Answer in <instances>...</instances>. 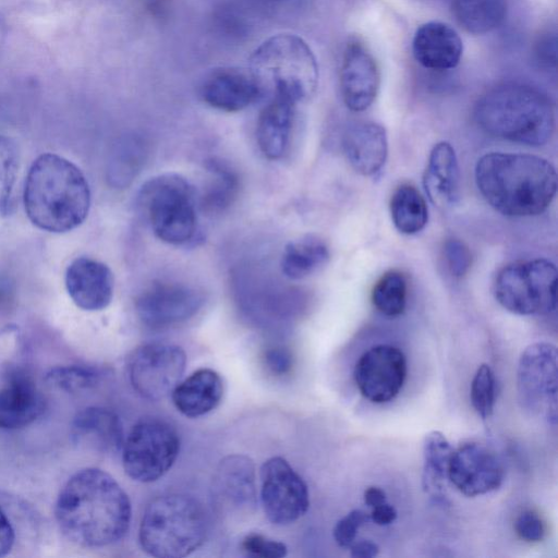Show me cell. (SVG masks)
Listing matches in <instances>:
<instances>
[{
    "mask_svg": "<svg viewBox=\"0 0 558 558\" xmlns=\"http://www.w3.org/2000/svg\"><path fill=\"white\" fill-rule=\"evenodd\" d=\"M259 475L260 502L271 523L288 525L306 513L310 507L307 485L286 459H267Z\"/></svg>",
    "mask_w": 558,
    "mask_h": 558,
    "instance_id": "12",
    "label": "cell"
},
{
    "mask_svg": "<svg viewBox=\"0 0 558 558\" xmlns=\"http://www.w3.org/2000/svg\"><path fill=\"white\" fill-rule=\"evenodd\" d=\"M296 104L272 95L259 113L256 125V141L260 151L268 159L281 158L290 143Z\"/></svg>",
    "mask_w": 558,
    "mask_h": 558,
    "instance_id": "23",
    "label": "cell"
},
{
    "mask_svg": "<svg viewBox=\"0 0 558 558\" xmlns=\"http://www.w3.org/2000/svg\"><path fill=\"white\" fill-rule=\"evenodd\" d=\"M557 348L549 342L530 344L522 352L517 369V391L529 413L557 423Z\"/></svg>",
    "mask_w": 558,
    "mask_h": 558,
    "instance_id": "10",
    "label": "cell"
},
{
    "mask_svg": "<svg viewBox=\"0 0 558 558\" xmlns=\"http://www.w3.org/2000/svg\"><path fill=\"white\" fill-rule=\"evenodd\" d=\"M379 554V547L372 541H360L350 546V555L355 558H373Z\"/></svg>",
    "mask_w": 558,
    "mask_h": 558,
    "instance_id": "44",
    "label": "cell"
},
{
    "mask_svg": "<svg viewBox=\"0 0 558 558\" xmlns=\"http://www.w3.org/2000/svg\"><path fill=\"white\" fill-rule=\"evenodd\" d=\"M255 465L244 454H230L218 464L214 475V488L230 506L251 508L256 502Z\"/></svg>",
    "mask_w": 558,
    "mask_h": 558,
    "instance_id": "25",
    "label": "cell"
},
{
    "mask_svg": "<svg viewBox=\"0 0 558 558\" xmlns=\"http://www.w3.org/2000/svg\"><path fill=\"white\" fill-rule=\"evenodd\" d=\"M266 366L276 375H284L292 367L291 353L281 347L270 348L265 352Z\"/></svg>",
    "mask_w": 558,
    "mask_h": 558,
    "instance_id": "41",
    "label": "cell"
},
{
    "mask_svg": "<svg viewBox=\"0 0 558 558\" xmlns=\"http://www.w3.org/2000/svg\"><path fill=\"white\" fill-rule=\"evenodd\" d=\"M46 378L59 389L76 392L96 385L99 379V373L92 367L70 365L51 369Z\"/></svg>",
    "mask_w": 558,
    "mask_h": 558,
    "instance_id": "36",
    "label": "cell"
},
{
    "mask_svg": "<svg viewBox=\"0 0 558 558\" xmlns=\"http://www.w3.org/2000/svg\"><path fill=\"white\" fill-rule=\"evenodd\" d=\"M24 206L28 219L39 229L63 233L78 227L90 207V190L81 171L57 154L34 160L26 177Z\"/></svg>",
    "mask_w": 558,
    "mask_h": 558,
    "instance_id": "3",
    "label": "cell"
},
{
    "mask_svg": "<svg viewBox=\"0 0 558 558\" xmlns=\"http://www.w3.org/2000/svg\"><path fill=\"white\" fill-rule=\"evenodd\" d=\"M369 521L374 522L379 526H385L393 523L398 517L397 509L388 504V501L383 502L378 506L371 508V512L368 513Z\"/></svg>",
    "mask_w": 558,
    "mask_h": 558,
    "instance_id": "42",
    "label": "cell"
},
{
    "mask_svg": "<svg viewBox=\"0 0 558 558\" xmlns=\"http://www.w3.org/2000/svg\"><path fill=\"white\" fill-rule=\"evenodd\" d=\"M180 437L167 422L147 418L136 423L122 445V464L125 473L140 483H151L162 477L175 462Z\"/></svg>",
    "mask_w": 558,
    "mask_h": 558,
    "instance_id": "9",
    "label": "cell"
},
{
    "mask_svg": "<svg viewBox=\"0 0 558 558\" xmlns=\"http://www.w3.org/2000/svg\"><path fill=\"white\" fill-rule=\"evenodd\" d=\"M505 468L497 453L486 444L469 440L453 448L448 481L463 495L475 497L498 489Z\"/></svg>",
    "mask_w": 558,
    "mask_h": 558,
    "instance_id": "14",
    "label": "cell"
},
{
    "mask_svg": "<svg viewBox=\"0 0 558 558\" xmlns=\"http://www.w3.org/2000/svg\"><path fill=\"white\" fill-rule=\"evenodd\" d=\"M241 549L246 556L253 558H282L288 554L284 543L260 533L246 534L241 541Z\"/></svg>",
    "mask_w": 558,
    "mask_h": 558,
    "instance_id": "37",
    "label": "cell"
},
{
    "mask_svg": "<svg viewBox=\"0 0 558 558\" xmlns=\"http://www.w3.org/2000/svg\"><path fill=\"white\" fill-rule=\"evenodd\" d=\"M71 435L76 444L102 452H116L122 449L124 441L119 416L100 407H89L78 412L73 420Z\"/></svg>",
    "mask_w": 558,
    "mask_h": 558,
    "instance_id": "24",
    "label": "cell"
},
{
    "mask_svg": "<svg viewBox=\"0 0 558 558\" xmlns=\"http://www.w3.org/2000/svg\"><path fill=\"white\" fill-rule=\"evenodd\" d=\"M423 185L430 202L442 209L459 198L460 173L457 155L448 142L437 143L428 157Z\"/></svg>",
    "mask_w": 558,
    "mask_h": 558,
    "instance_id": "21",
    "label": "cell"
},
{
    "mask_svg": "<svg viewBox=\"0 0 558 558\" xmlns=\"http://www.w3.org/2000/svg\"><path fill=\"white\" fill-rule=\"evenodd\" d=\"M263 94V88L250 69H216L201 86L202 99L211 108L225 112L241 111L258 100Z\"/></svg>",
    "mask_w": 558,
    "mask_h": 558,
    "instance_id": "17",
    "label": "cell"
},
{
    "mask_svg": "<svg viewBox=\"0 0 558 558\" xmlns=\"http://www.w3.org/2000/svg\"><path fill=\"white\" fill-rule=\"evenodd\" d=\"M369 521V515L362 509H353L341 518L333 527V538L338 546L350 547L359 530Z\"/></svg>",
    "mask_w": 558,
    "mask_h": 558,
    "instance_id": "38",
    "label": "cell"
},
{
    "mask_svg": "<svg viewBox=\"0 0 558 558\" xmlns=\"http://www.w3.org/2000/svg\"><path fill=\"white\" fill-rule=\"evenodd\" d=\"M186 366L185 352L175 344L153 342L140 345L129 357L128 374L134 390L148 400L171 395Z\"/></svg>",
    "mask_w": 558,
    "mask_h": 558,
    "instance_id": "11",
    "label": "cell"
},
{
    "mask_svg": "<svg viewBox=\"0 0 558 558\" xmlns=\"http://www.w3.org/2000/svg\"><path fill=\"white\" fill-rule=\"evenodd\" d=\"M141 213L154 234L170 245L191 241L197 228L196 192L178 173H163L146 181L137 197Z\"/></svg>",
    "mask_w": 558,
    "mask_h": 558,
    "instance_id": "7",
    "label": "cell"
},
{
    "mask_svg": "<svg viewBox=\"0 0 558 558\" xmlns=\"http://www.w3.org/2000/svg\"><path fill=\"white\" fill-rule=\"evenodd\" d=\"M514 530L521 539L529 543L541 542L545 535L544 522L533 510H524L518 515Z\"/></svg>",
    "mask_w": 558,
    "mask_h": 558,
    "instance_id": "40",
    "label": "cell"
},
{
    "mask_svg": "<svg viewBox=\"0 0 558 558\" xmlns=\"http://www.w3.org/2000/svg\"><path fill=\"white\" fill-rule=\"evenodd\" d=\"M471 403L478 416L486 421L494 412L496 384L494 372L488 364H481L472 379L470 390Z\"/></svg>",
    "mask_w": 558,
    "mask_h": 558,
    "instance_id": "35",
    "label": "cell"
},
{
    "mask_svg": "<svg viewBox=\"0 0 558 558\" xmlns=\"http://www.w3.org/2000/svg\"><path fill=\"white\" fill-rule=\"evenodd\" d=\"M475 181L486 202L510 217L542 214L557 191V173L551 162L527 154L483 155L475 166Z\"/></svg>",
    "mask_w": 558,
    "mask_h": 558,
    "instance_id": "2",
    "label": "cell"
},
{
    "mask_svg": "<svg viewBox=\"0 0 558 558\" xmlns=\"http://www.w3.org/2000/svg\"><path fill=\"white\" fill-rule=\"evenodd\" d=\"M207 517L192 496L169 493L157 496L145 508L138 529L142 549L156 558H181L205 542Z\"/></svg>",
    "mask_w": 558,
    "mask_h": 558,
    "instance_id": "5",
    "label": "cell"
},
{
    "mask_svg": "<svg viewBox=\"0 0 558 558\" xmlns=\"http://www.w3.org/2000/svg\"><path fill=\"white\" fill-rule=\"evenodd\" d=\"M223 396L221 376L211 368H199L180 380L171 392L175 409L187 417L203 416L218 407Z\"/></svg>",
    "mask_w": 558,
    "mask_h": 558,
    "instance_id": "22",
    "label": "cell"
},
{
    "mask_svg": "<svg viewBox=\"0 0 558 558\" xmlns=\"http://www.w3.org/2000/svg\"><path fill=\"white\" fill-rule=\"evenodd\" d=\"M389 208L392 222L401 233L414 234L427 223L426 202L411 184H401L393 191Z\"/></svg>",
    "mask_w": 558,
    "mask_h": 558,
    "instance_id": "30",
    "label": "cell"
},
{
    "mask_svg": "<svg viewBox=\"0 0 558 558\" xmlns=\"http://www.w3.org/2000/svg\"><path fill=\"white\" fill-rule=\"evenodd\" d=\"M557 268L548 259L511 263L499 270L494 295L507 311L518 315H544L556 308Z\"/></svg>",
    "mask_w": 558,
    "mask_h": 558,
    "instance_id": "8",
    "label": "cell"
},
{
    "mask_svg": "<svg viewBox=\"0 0 558 558\" xmlns=\"http://www.w3.org/2000/svg\"><path fill=\"white\" fill-rule=\"evenodd\" d=\"M453 447L438 430L429 432L423 442L422 486L429 500L438 506H447L446 483L448 466Z\"/></svg>",
    "mask_w": 558,
    "mask_h": 558,
    "instance_id": "27",
    "label": "cell"
},
{
    "mask_svg": "<svg viewBox=\"0 0 558 558\" xmlns=\"http://www.w3.org/2000/svg\"><path fill=\"white\" fill-rule=\"evenodd\" d=\"M407 295L408 283L404 275L398 270H390L376 282L372 301L383 315L397 317L405 310Z\"/></svg>",
    "mask_w": 558,
    "mask_h": 558,
    "instance_id": "32",
    "label": "cell"
},
{
    "mask_svg": "<svg viewBox=\"0 0 558 558\" xmlns=\"http://www.w3.org/2000/svg\"><path fill=\"white\" fill-rule=\"evenodd\" d=\"M412 52L416 62L425 69L447 71L459 64L463 45L457 31L449 24L430 21L416 29Z\"/></svg>",
    "mask_w": 558,
    "mask_h": 558,
    "instance_id": "19",
    "label": "cell"
},
{
    "mask_svg": "<svg viewBox=\"0 0 558 558\" xmlns=\"http://www.w3.org/2000/svg\"><path fill=\"white\" fill-rule=\"evenodd\" d=\"M145 147L138 140L122 143L111 162L110 180L117 186L128 185L141 171L145 159Z\"/></svg>",
    "mask_w": 558,
    "mask_h": 558,
    "instance_id": "33",
    "label": "cell"
},
{
    "mask_svg": "<svg viewBox=\"0 0 558 558\" xmlns=\"http://www.w3.org/2000/svg\"><path fill=\"white\" fill-rule=\"evenodd\" d=\"M203 303V294L192 287L157 282L138 295L135 310L142 324L151 329H163L190 319Z\"/></svg>",
    "mask_w": 558,
    "mask_h": 558,
    "instance_id": "15",
    "label": "cell"
},
{
    "mask_svg": "<svg viewBox=\"0 0 558 558\" xmlns=\"http://www.w3.org/2000/svg\"><path fill=\"white\" fill-rule=\"evenodd\" d=\"M45 411L43 396L25 376L15 375L0 389V428L16 429L35 422Z\"/></svg>",
    "mask_w": 558,
    "mask_h": 558,
    "instance_id": "26",
    "label": "cell"
},
{
    "mask_svg": "<svg viewBox=\"0 0 558 558\" xmlns=\"http://www.w3.org/2000/svg\"><path fill=\"white\" fill-rule=\"evenodd\" d=\"M54 515L63 535L84 547H104L128 532L129 496L107 472L86 468L73 474L59 493Z\"/></svg>",
    "mask_w": 558,
    "mask_h": 558,
    "instance_id": "1",
    "label": "cell"
},
{
    "mask_svg": "<svg viewBox=\"0 0 558 558\" xmlns=\"http://www.w3.org/2000/svg\"><path fill=\"white\" fill-rule=\"evenodd\" d=\"M14 529L7 514L0 508V557L10 553L14 545Z\"/></svg>",
    "mask_w": 558,
    "mask_h": 558,
    "instance_id": "43",
    "label": "cell"
},
{
    "mask_svg": "<svg viewBox=\"0 0 558 558\" xmlns=\"http://www.w3.org/2000/svg\"><path fill=\"white\" fill-rule=\"evenodd\" d=\"M343 151L351 167L363 175H373L385 165L388 141L383 125L364 121L351 125L343 136Z\"/></svg>",
    "mask_w": 558,
    "mask_h": 558,
    "instance_id": "20",
    "label": "cell"
},
{
    "mask_svg": "<svg viewBox=\"0 0 558 558\" xmlns=\"http://www.w3.org/2000/svg\"><path fill=\"white\" fill-rule=\"evenodd\" d=\"M207 169L210 172V183L202 196L201 207L207 214H219L235 199L239 178L222 160L211 159L207 162Z\"/></svg>",
    "mask_w": 558,
    "mask_h": 558,
    "instance_id": "31",
    "label": "cell"
},
{
    "mask_svg": "<svg viewBox=\"0 0 558 558\" xmlns=\"http://www.w3.org/2000/svg\"><path fill=\"white\" fill-rule=\"evenodd\" d=\"M444 256L449 271L454 277H463L471 267V253L469 247L460 240L450 239L446 241Z\"/></svg>",
    "mask_w": 558,
    "mask_h": 558,
    "instance_id": "39",
    "label": "cell"
},
{
    "mask_svg": "<svg viewBox=\"0 0 558 558\" xmlns=\"http://www.w3.org/2000/svg\"><path fill=\"white\" fill-rule=\"evenodd\" d=\"M363 499L366 506L373 508L387 501V495L384 489L378 486H369L364 490Z\"/></svg>",
    "mask_w": 558,
    "mask_h": 558,
    "instance_id": "45",
    "label": "cell"
},
{
    "mask_svg": "<svg viewBox=\"0 0 558 558\" xmlns=\"http://www.w3.org/2000/svg\"><path fill=\"white\" fill-rule=\"evenodd\" d=\"M339 82L342 100L351 111H364L376 99L380 73L375 58L362 43L354 40L347 45Z\"/></svg>",
    "mask_w": 558,
    "mask_h": 558,
    "instance_id": "16",
    "label": "cell"
},
{
    "mask_svg": "<svg viewBox=\"0 0 558 558\" xmlns=\"http://www.w3.org/2000/svg\"><path fill=\"white\" fill-rule=\"evenodd\" d=\"M19 150L15 143L0 135V214L11 211L13 190L19 171Z\"/></svg>",
    "mask_w": 558,
    "mask_h": 558,
    "instance_id": "34",
    "label": "cell"
},
{
    "mask_svg": "<svg viewBox=\"0 0 558 558\" xmlns=\"http://www.w3.org/2000/svg\"><path fill=\"white\" fill-rule=\"evenodd\" d=\"M452 13L459 25L474 35L498 27L506 15L505 0H453Z\"/></svg>",
    "mask_w": 558,
    "mask_h": 558,
    "instance_id": "29",
    "label": "cell"
},
{
    "mask_svg": "<svg viewBox=\"0 0 558 558\" xmlns=\"http://www.w3.org/2000/svg\"><path fill=\"white\" fill-rule=\"evenodd\" d=\"M65 287L76 306L84 311H100L112 300L114 278L102 262L77 257L66 269Z\"/></svg>",
    "mask_w": 558,
    "mask_h": 558,
    "instance_id": "18",
    "label": "cell"
},
{
    "mask_svg": "<svg viewBox=\"0 0 558 558\" xmlns=\"http://www.w3.org/2000/svg\"><path fill=\"white\" fill-rule=\"evenodd\" d=\"M354 381L360 393L373 403H386L396 398L407 377L404 353L390 344H377L357 360Z\"/></svg>",
    "mask_w": 558,
    "mask_h": 558,
    "instance_id": "13",
    "label": "cell"
},
{
    "mask_svg": "<svg viewBox=\"0 0 558 558\" xmlns=\"http://www.w3.org/2000/svg\"><path fill=\"white\" fill-rule=\"evenodd\" d=\"M263 92L271 87L294 104L310 99L318 86V64L307 43L294 34L264 40L251 54L250 68Z\"/></svg>",
    "mask_w": 558,
    "mask_h": 558,
    "instance_id": "6",
    "label": "cell"
},
{
    "mask_svg": "<svg viewBox=\"0 0 558 558\" xmlns=\"http://www.w3.org/2000/svg\"><path fill=\"white\" fill-rule=\"evenodd\" d=\"M474 117L486 133L529 146L544 145L555 129L549 98L534 87L515 83L486 92L476 102Z\"/></svg>",
    "mask_w": 558,
    "mask_h": 558,
    "instance_id": "4",
    "label": "cell"
},
{
    "mask_svg": "<svg viewBox=\"0 0 558 558\" xmlns=\"http://www.w3.org/2000/svg\"><path fill=\"white\" fill-rule=\"evenodd\" d=\"M328 259L327 244L317 236L307 235L286 245L280 267L287 278L299 280L322 268Z\"/></svg>",
    "mask_w": 558,
    "mask_h": 558,
    "instance_id": "28",
    "label": "cell"
}]
</instances>
